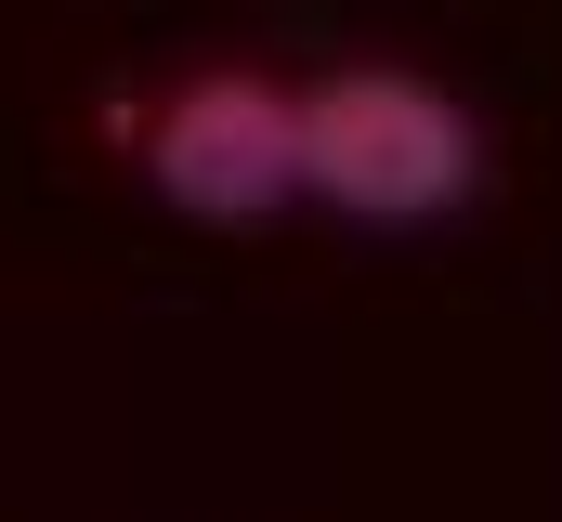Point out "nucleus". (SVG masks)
Here are the masks:
<instances>
[{
    "mask_svg": "<svg viewBox=\"0 0 562 522\" xmlns=\"http://www.w3.org/2000/svg\"><path fill=\"white\" fill-rule=\"evenodd\" d=\"M471 118L431 92V79H393V66H353L301 105V183L340 196L353 223H419V209H458L471 196Z\"/></svg>",
    "mask_w": 562,
    "mask_h": 522,
    "instance_id": "f257e3e1",
    "label": "nucleus"
},
{
    "mask_svg": "<svg viewBox=\"0 0 562 522\" xmlns=\"http://www.w3.org/2000/svg\"><path fill=\"white\" fill-rule=\"evenodd\" d=\"M157 196L170 209H196V223H262L288 183H301V105H288L276 79H196V92H170V118H157Z\"/></svg>",
    "mask_w": 562,
    "mask_h": 522,
    "instance_id": "f03ea898",
    "label": "nucleus"
}]
</instances>
